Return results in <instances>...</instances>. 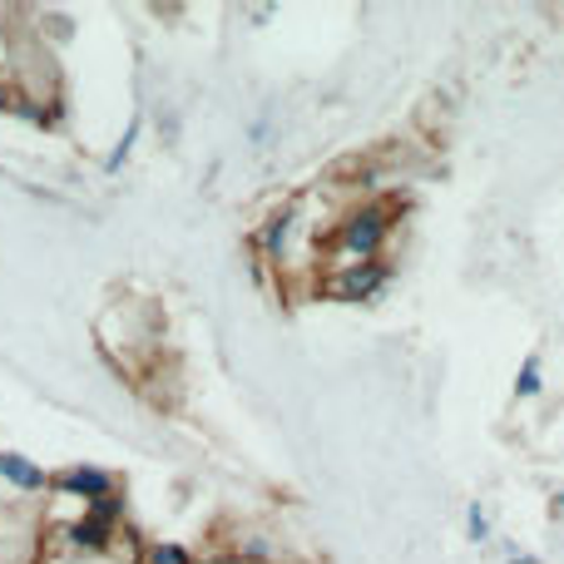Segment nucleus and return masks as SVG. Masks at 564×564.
<instances>
[{"mask_svg":"<svg viewBox=\"0 0 564 564\" xmlns=\"http://www.w3.org/2000/svg\"><path fill=\"white\" fill-rule=\"evenodd\" d=\"M545 391V361H540V351H530L525 361H520V377H516V397L530 401Z\"/></svg>","mask_w":564,"mask_h":564,"instance_id":"39448f33","label":"nucleus"},{"mask_svg":"<svg viewBox=\"0 0 564 564\" xmlns=\"http://www.w3.org/2000/svg\"><path fill=\"white\" fill-rule=\"evenodd\" d=\"M69 535H75V545H105V535H109V525L99 516H89V520H79L75 530H69Z\"/></svg>","mask_w":564,"mask_h":564,"instance_id":"6e6552de","label":"nucleus"},{"mask_svg":"<svg viewBox=\"0 0 564 564\" xmlns=\"http://www.w3.org/2000/svg\"><path fill=\"white\" fill-rule=\"evenodd\" d=\"M59 486L75 490V496H85V500H105V496H115V490H109V476H105V470H89V466L65 470V476H59Z\"/></svg>","mask_w":564,"mask_h":564,"instance_id":"7ed1b4c3","label":"nucleus"},{"mask_svg":"<svg viewBox=\"0 0 564 564\" xmlns=\"http://www.w3.org/2000/svg\"><path fill=\"white\" fill-rule=\"evenodd\" d=\"M134 134H139V124H129V129H124V144H119L115 154H109V169H119V164H124V154H129V144H134Z\"/></svg>","mask_w":564,"mask_h":564,"instance_id":"9d476101","label":"nucleus"},{"mask_svg":"<svg viewBox=\"0 0 564 564\" xmlns=\"http://www.w3.org/2000/svg\"><path fill=\"white\" fill-rule=\"evenodd\" d=\"M0 105H6V95H0Z\"/></svg>","mask_w":564,"mask_h":564,"instance_id":"9b49d317","label":"nucleus"},{"mask_svg":"<svg viewBox=\"0 0 564 564\" xmlns=\"http://www.w3.org/2000/svg\"><path fill=\"white\" fill-rule=\"evenodd\" d=\"M0 476L15 480L20 490H40V486H45V476H40L30 460H20V456H0Z\"/></svg>","mask_w":564,"mask_h":564,"instance_id":"423d86ee","label":"nucleus"},{"mask_svg":"<svg viewBox=\"0 0 564 564\" xmlns=\"http://www.w3.org/2000/svg\"><path fill=\"white\" fill-rule=\"evenodd\" d=\"M466 540H470V545H486V540H490V510H486V500H466Z\"/></svg>","mask_w":564,"mask_h":564,"instance_id":"0eeeda50","label":"nucleus"},{"mask_svg":"<svg viewBox=\"0 0 564 564\" xmlns=\"http://www.w3.org/2000/svg\"><path fill=\"white\" fill-rule=\"evenodd\" d=\"M149 564H194V555L184 545H154L149 550Z\"/></svg>","mask_w":564,"mask_h":564,"instance_id":"1a4fd4ad","label":"nucleus"},{"mask_svg":"<svg viewBox=\"0 0 564 564\" xmlns=\"http://www.w3.org/2000/svg\"><path fill=\"white\" fill-rule=\"evenodd\" d=\"M387 234H391V208L387 204H361L357 214H347V224L337 228V253L341 258H377L387 248Z\"/></svg>","mask_w":564,"mask_h":564,"instance_id":"f257e3e1","label":"nucleus"},{"mask_svg":"<svg viewBox=\"0 0 564 564\" xmlns=\"http://www.w3.org/2000/svg\"><path fill=\"white\" fill-rule=\"evenodd\" d=\"M391 282V263L381 258H367V263H337L322 282V292L337 302H371L381 288Z\"/></svg>","mask_w":564,"mask_h":564,"instance_id":"f03ea898","label":"nucleus"},{"mask_svg":"<svg viewBox=\"0 0 564 564\" xmlns=\"http://www.w3.org/2000/svg\"><path fill=\"white\" fill-rule=\"evenodd\" d=\"M292 228H297V214H292V208H282V214H273L268 218V228H263V238H258V243L268 248V258H288V234Z\"/></svg>","mask_w":564,"mask_h":564,"instance_id":"20e7f679","label":"nucleus"}]
</instances>
